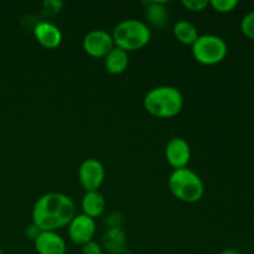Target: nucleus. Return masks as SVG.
Returning <instances> with one entry per match:
<instances>
[{"mask_svg": "<svg viewBox=\"0 0 254 254\" xmlns=\"http://www.w3.org/2000/svg\"><path fill=\"white\" fill-rule=\"evenodd\" d=\"M37 254H66L67 247L64 238L57 232L45 231L34 241Z\"/></svg>", "mask_w": 254, "mask_h": 254, "instance_id": "11", "label": "nucleus"}, {"mask_svg": "<svg viewBox=\"0 0 254 254\" xmlns=\"http://www.w3.org/2000/svg\"><path fill=\"white\" fill-rule=\"evenodd\" d=\"M102 247L112 254H121L126 251L127 236L122 227L107 228L102 236Z\"/></svg>", "mask_w": 254, "mask_h": 254, "instance_id": "13", "label": "nucleus"}, {"mask_svg": "<svg viewBox=\"0 0 254 254\" xmlns=\"http://www.w3.org/2000/svg\"><path fill=\"white\" fill-rule=\"evenodd\" d=\"M168 186L174 197L186 203L197 202L205 193L202 179L189 168L174 170L169 176Z\"/></svg>", "mask_w": 254, "mask_h": 254, "instance_id": "4", "label": "nucleus"}, {"mask_svg": "<svg viewBox=\"0 0 254 254\" xmlns=\"http://www.w3.org/2000/svg\"><path fill=\"white\" fill-rule=\"evenodd\" d=\"M34 36L45 49H56L62 42V32L59 26L50 21H40L34 27Z\"/></svg>", "mask_w": 254, "mask_h": 254, "instance_id": "10", "label": "nucleus"}, {"mask_svg": "<svg viewBox=\"0 0 254 254\" xmlns=\"http://www.w3.org/2000/svg\"><path fill=\"white\" fill-rule=\"evenodd\" d=\"M220 254H242V253L238 252V251H236V250H225V251H222Z\"/></svg>", "mask_w": 254, "mask_h": 254, "instance_id": "24", "label": "nucleus"}, {"mask_svg": "<svg viewBox=\"0 0 254 254\" xmlns=\"http://www.w3.org/2000/svg\"><path fill=\"white\" fill-rule=\"evenodd\" d=\"M114 46L127 52L143 49L151 40V31L148 24L141 20L127 19L117 24L112 32Z\"/></svg>", "mask_w": 254, "mask_h": 254, "instance_id": "3", "label": "nucleus"}, {"mask_svg": "<svg viewBox=\"0 0 254 254\" xmlns=\"http://www.w3.org/2000/svg\"><path fill=\"white\" fill-rule=\"evenodd\" d=\"M0 254H2V251H1V248H0Z\"/></svg>", "mask_w": 254, "mask_h": 254, "instance_id": "25", "label": "nucleus"}, {"mask_svg": "<svg viewBox=\"0 0 254 254\" xmlns=\"http://www.w3.org/2000/svg\"><path fill=\"white\" fill-rule=\"evenodd\" d=\"M165 158L174 170L188 168L191 159L190 145L181 136L171 138L165 146Z\"/></svg>", "mask_w": 254, "mask_h": 254, "instance_id": "9", "label": "nucleus"}, {"mask_svg": "<svg viewBox=\"0 0 254 254\" xmlns=\"http://www.w3.org/2000/svg\"><path fill=\"white\" fill-rule=\"evenodd\" d=\"M32 223L40 231H52L68 226L76 216V206L69 196L62 192H49L37 198L32 207Z\"/></svg>", "mask_w": 254, "mask_h": 254, "instance_id": "1", "label": "nucleus"}, {"mask_svg": "<svg viewBox=\"0 0 254 254\" xmlns=\"http://www.w3.org/2000/svg\"><path fill=\"white\" fill-rule=\"evenodd\" d=\"M82 213L91 218H97L106 210V198L99 191H86L81 201Z\"/></svg>", "mask_w": 254, "mask_h": 254, "instance_id": "12", "label": "nucleus"}, {"mask_svg": "<svg viewBox=\"0 0 254 254\" xmlns=\"http://www.w3.org/2000/svg\"><path fill=\"white\" fill-rule=\"evenodd\" d=\"M106 178L103 164L94 158L82 161L78 169V180L86 191H98Z\"/></svg>", "mask_w": 254, "mask_h": 254, "instance_id": "7", "label": "nucleus"}, {"mask_svg": "<svg viewBox=\"0 0 254 254\" xmlns=\"http://www.w3.org/2000/svg\"><path fill=\"white\" fill-rule=\"evenodd\" d=\"M192 56L198 64L213 66L221 64L228 54V46L222 37L217 35H200L191 46Z\"/></svg>", "mask_w": 254, "mask_h": 254, "instance_id": "5", "label": "nucleus"}, {"mask_svg": "<svg viewBox=\"0 0 254 254\" xmlns=\"http://www.w3.org/2000/svg\"><path fill=\"white\" fill-rule=\"evenodd\" d=\"M145 5V19L149 24L155 27H163L168 24L169 12L164 2L148 1Z\"/></svg>", "mask_w": 254, "mask_h": 254, "instance_id": "15", "label": "nucleus"}, {"mask_svg": "<svg viewBox=\"0 0 254 254\" xmlns=\"http://www.w3.org/2000/svg\"><path fill=\"white\" fill-rule=\"evenodd\" d=\"M241 31L246 37L254 41V10L243 16L241 21Z\"/></svg>", "mask_w": 254, "mask_h": 254, "instance_id": "18", "label": "nucleus"}, {"mask_svg": "<svg viewBox=\"0 0 254 254\" xmlns=\"http://www.w3.org/2000/svg\"><path fill=\"white\" fill-rule=\"evenodd\" d=\"M82 254H103V247L99 243L91 241L82 246Z\"/></svg>", "mask_w": 254, "mask_h": 254, "instance_id": "22", "label": "nucleus"}, {"mask_svg": "<svg viewBox=\"0 0 254 254\" xmlns=\"http://www.w3.org/2000/svg\"><path fill=\"white\" fill-rule=\"evenodd\" d=\"M173 32L174 36L179 42L184 45H190V46H192L193 42L200 36L197 27L191 21H188V20H180V21L176 22L174 25Z\"/></svg>", "mask_w": 254, "mask_h": 254, "instance_id": "16", "label": "nucleus"}, {"mask_svg": "<svg viewBox=\"0 0 254 254\" xmlns=\"http://www.w3.org/2000/svg\"><path fill=\"white\" fill-rule=\"evenodd\" d=\"M62 6H64V2L61 0H46V1L42 2V10L49 16L59 14L62 10Z\"/></svg>", "mask_w": 254, "mask_h": 254, "instance_id": "19", "label": "nucleus"}, {"mask_svg": "<svg viewBox=\"0 0 254 254\" xmlns=\"http://www.w3.org/2000/svg\"><path fill=\"white\" fill-rule=\"evenodd\" d=\"M129 55L124 50L114 46L104 57V67L111 74H121L128 68Z\"/></svg>", "mask_w": 254, "mask_h": 254, "instance_id": "14", "label": "nucleus"}, {"mask_svg": "<svg viewBox=\"0 0 254 254\" xmlns=\"http://www.w3.org/2000/svg\"><path fill=\"white\" fill-rule=\"evenodd\" d=\"M143 104L150 116L160 119L173 118L183 111L184 96L176 87L158 86L145 94Z\"/></svg>", "mask_w": 254, "mask_h": 254, "instance_id": "2", "label": "nucleus"}, {"mask_svg": "<svg viewBox=\"0 0 254 254\" xmlns=\"http://www.w3.org/2000/svg\"><path fill=\"white\" fill-rule=\"evenodd\" d=\"M104 223L108 226V228L121 227L122 223H123V216L119 212H112L107 216L106 220H104Z\"/></svg>", "mask_w": 254, "mask_h": 254, "instance_id": "21", "label": "nucleus"}, {"mask_svg": "<svg viewBox=\"0 0 254 254\" xmlns=\"http://www.w3.org/2000/svg\"><path fill=\"white\" fill-rule=\"evenodd\" d=\"M181 4H183L189 11L198 12L205 10L206 7L208 6V4H210V1H207V0H183Z\"/></svg>", "mask_w": 254, "mask_h": 254, "instance_id": "20", "label": "nucleus"}, {"mask_svg": "<svg viewBox=\"0 0 254 254\" xmlns=\"http://www.w3.org/2000/svg\"><path fill=\"white\" fill-rule=\"evenodd\" d=\"M208 5L215 11L221 12V14H227V12L233 11L238 6V1L237 0H211Z\"/></svg>", "mask_w": 254, "mask_h": 254, "instance_id": "17", "label": "nucleus"}, {"mask_svg": "<svg viewBox=\"0 0 254 254\" xmlns=\"http://www.w3.org/2000/svg\"><path fill=\"white\" fill-rule=\"evenodd\" d=\"M82 47L84 52L91 57L102 59L106 57L107 54L114 47L112 34L107 32L103 29H94L87 32L82 41Z\"/></svg>", "mask_w": 254, "mask_h": 254, "instance_id": "6", "label": "nucleus"}, {"mask_svg": "<svg viewBox=\"0 0 254 254\" xmlns=\"http://www.w3.org/2000/svg\"><path fill=\"white\" fill-rule=\"evenodd\" d=\"M42 231H40L39 228L36 227V226L34 225V223H31L30 226H27L26 230H25V235H26V237L29 238V240L31 241H35L37 237H39V235L41 233Z\"/></svg>", "mask_w": 254, "mask_h": 254, "instance_id": "23", "label": "nucleus"}, {"mask_svg": "<svg viewBox=\"0 0 254 254\" xmlns=\"http://www.w3.org/2000/svg\"><path fill=\"white\" fill-rule=\"evenodd\" d=\"M96 231V221L83 213H76L68 223V236L74 245L83 246L93 241Z\"/></svg>", "mask_w": 254, "mask_h": 254, "instance_id": "8", "label": "nucleus"}]
</instances>
